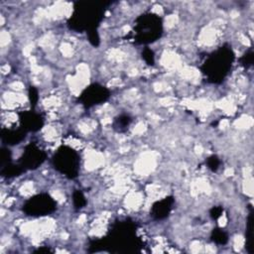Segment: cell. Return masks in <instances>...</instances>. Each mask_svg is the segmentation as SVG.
I'll return each mask as SVG.
<instances>
[{
    "label": "cell",
    "mask_w": 254,
    "mask_h": 254,
    "mask_svg": "<svg viewBox=\"0 0 254 254\" xmlns=\"http://www.w3.org/2000/svg\"><path fill=\"white\" fill-rule=\"evenodd\" d=\"M27 211L30 213H35V214H42L45 212H49L52 208L53 205L51 204L50 198L47 197H37L36 199H32L28 202L26 205Z\"/></svg>",
    "instance_id": "cell-1"
}]
</instances>
